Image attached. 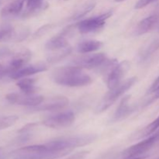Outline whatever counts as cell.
Wrapping results in <instances>:
<instances>
[{
	"mask_svg": "<svg viewBox=\"0 0 159 159\" xmlns=\"http://www.w3.org/2000/svg\"><path fill=\"white\" fill-rule=\"evenodd\" d=\"M0 159H6V155L2 148H0Z\"/></svg>",
	"mask_w": 159,
	"mask_h": 159,
	"instance_id": "obj_32",
	"label": "cell"
},
{
	"mask_svg": "<svg viewBox=\"0 0 159 159\" xmlns=\"http://www.w3.org/2000/svg\"><path fill=\"white\" fill-rule=\"evenodd\" d=\"M26 9L23 14V17L35 16L48 7L44 0H26Z\"/></svg>",
	"mask_w": 159,
	"mask_h": 159,
	"instance_id": "obj_15",
	"label": "cell"
},
{
	"mask_svg": "<svg viewBox=\"0 0 159 159\" xmlns=\"http://www.w3.org/2000/svg\"><path fill=\"white\" fill-rule=\"evenodd\" d=\"M68 102L69 100L65 96H56L46 100L43 99L38 106L31 107V110L34 111H54L65 108L68 105Z\"/></svg>",
	"mask_w": 159,
	"mask_h": 159,
	"instance_id": "obj_10",
	"label": "cell"
},
{
	"mask_svg": "<svg viewBox=\"0 0 159 159\" xmlns=\"http://www.w3.org/2000/svg\"><path fill=\"white\" fill-rule=\"evenodd\" d=\"M53 26H54V25L53 24H47V25H44V26H43L42 27L39 28V29L36 31L35 34H34V37H35L36 38V37H40V36L43 35V34H45L46 33H48L50 30L52 29Z\"/></svg>",
	"mask_w": 159,
	"mask_h": 159,
	"instance_id": "obj_27",
	"label": "cell"
},
{
	"mask_svg": "<svg viewBox=\"0 0 159 159\" xmlns=\"http://www.w3.org/2000/svg\"><path fill=\"white\" fill-rule=\"evenodd\" d=\"M159 49V37L154 40L149 45H148L144 49L141 50L140 52L139 57L141 61H145L153 53H155L157 50Z\"/></svg>",
	"mask_w": 159,
	"mask_h": 159,
	"instance_id": "obj_22",
	"label": "cell"
},
{
	"mask_svg": "<svg viewBox=\"0 0 159 159\" xmlns=\"http://www.w3.org/2000/svg\"><path fill=\"white\" fill-rule=\"evenodd\" d=\"M69 46L66 37L62 34H58L50 39L45 44V48L49 52H56Z\"/></svg>",
	"mask_w": 159,
	"mask_h": 159,
	"instance_id": "obj_17",
	"label": "cell"
},
{
	"mask_svg": "<svg viewBox=\"0 0 159 159\" xmlns=\"http://www.w3.org/2000/svg\"><path fill=\"white\" fill-rule=\"evenodd\" d=\"M155 1H156V0H138V2L135 4L134 8L137 9H142V8L145 7V6H147L148 5L153 2Z\"/></svg>",
	"mask_w": 159,
	"mask_h": 159,
	"instance_id": "obj_29",
	"label": "cell"
},
{
	"mask_svg": "<svg viewBox=\"0 0 159 159\" xmlns=\"http://www.w3.org/2000/svg\"><path fill=\"white\" fill-rule=\"evenodd\" d=\"M19 117L16 115H11V116H0V130L8 128L11 126L14 125Z\"/></svg>",
	"mask_w": 159,
	"mask_h": 159,
	"instance_id": "obj_26",
	"label": "cell"
},
{
	"mask_svg": "<svg viewBox=\"0 0 159 159\" xmlns=\"http://www.w3.org/2000/svg\"><path fill=\"white\" fill-rule=\"evenodd\" d=\"M5 75H6L4 74V73H0V79H1L2 77H4Z\"/></svg>",
	"mask_w": 159,
	"mask_h": 159,
	"instance_id": "obj_36",
	"label": "cell"
},
{
	"mask_svg": "<svg viewBox=\"0 0 159 159\" xmlns=\"http://www.w3.org/2000/svg\"><path fill=\"white\" fill-rule=\"evenodd\" d=\"M159 23V9L146 18L143 19L138 23L135 28L134 34L135 36H141L150 32Z\"/></svg>",
	"mask_w": 159,
	"mask_h": 159,
	"instance_id": "obj_12",
	"label": "cell"
},
{
	"mask_svg": "<svg viewBox=\"0 0 159 159\" xmlns=\"http://www.w3.org/2000/svg\"><path fill=\"white\" fill-rule=\"evenodd\" d=\"M95 6H96V2H89L88 3H85V4H84L83 6L79 7V9L75 12V13L71 16V20H77L82 18V17L85 16L86 14H88L89 12H91V11L94 9Z\"/></svg>",
	"mask_w": 159,
	"mask_h": 159,
	"instance_id": "obj_24",
	"label": "cell"
},
{
	"mask_svg": "<svg viewBox=\"0 0 159 159\" xmlns=\"http://www.w3.org/2000/svg\"><path fill=\"white\" fill-rule=\"evenodd\" d=\"M24 0H14L10 3L6 5L2 9V17H10L16 16L23 9Z\"/></svg>",
	"mask_w": 159,
	"mask_h": 159,
	"instance_id": "obj_18",
	"label": "cell"
},
{
	"mask_svg": "<svg viewBox=\"0 0 159 159\" xmlns=\"http://www.w3.org/2000/svg\"><path fill=\"white\" fill-rule=\"evenodd\" d=\"M130 62L124 61L117 64L111 70L107 76V86L110 90L115 89L120 84L121 79L130 69Z\"/></svg>",
	"mask_w": 159,
	"mask_h": 159,
	"instance_id": "obj_11",
	"label": "cell"
},
{
	"mask_svg": "<svg viewBox=\"0 0 159 159\" xmlns=\"http://www.w3.org/2000/svg\"><path fill=\"white\" fill-rule=\"evenodd\" d=\"M8 102L16 105L26 106L34 107L38 106L44 98L42 96L34 94H26V93H9L6 96Z\"/></svg>",
	"mask_w": 159,
	"mask_h": 159,
	"instance_id": "obj_9",
	"label": "cell"
},
{
	"mask_svg": "<svg viewBox=\"0 0 159 159\" xmlns=\"http://www.w3.org/2000/svg\"><path fill=\"white\" fill-rule=\"evenodd\" d=\"M75 116L73 112L68 111L61 113L48 117L42 122L47 127L53 129H61L71 126L75 122Z\"/></svg>",
	"mask_w": 159,
	"mask_h": 159,
	"instance_id": "obj_8",
	"label": "cell"
},
{
	"mask_svg": "<svg viewBox=\"0 0 159 159\" xmlns=\"http://www.w3.org/2000/svg\"><path fill=\"white\" fill-rule=\"evenodd\" d=\"M67 155L68 152L52 150L44 144L20 148L13 151L11 157L12 159H57Z\"/></svg>",
	"mask_w": 159,
	"mask_h": 159,
	"instance_id": "obj_2",
	"label": "cell"
},
{
	"mask_svg": "<svg viewBox=\"0 0 159 159\" xmlns=\"http://www.w3.org/2000/svg\"><path fill=\"white\" fill-rule=\"evenodd\" d=\"M112 14H113L112 11H109V12L98 16L86 19V20H84L78 23L76 27L78 28L79 32L82 34L97 32L98 30L103 27L106 21L111 16Z\"/></svg>",
	"mask_w": 159,
	"mask_h": 159,
	"instance_id": "obj_5",
	"label": "cell"
},
{
	"mask_svg": "<svg viewBox=\"0 0 159 159\" xmlns=\"http://www.w3.org/2000/svg\"><path fill=\"white\" fill-rule=\"evenodd\" d=\"M97 138L96 134H85L73 137H63L55 138L46 143L51 149L57 152L71 153L76 148L83 147L94 142Z\"/></svg>",
	"mask_w": 159,
	"mask_h": 159,
	"instance_id": "obj_3",
	"label": "cell"
},
{
	"mask_svg": "<svg viewBox=\"0 0 159 159\" xmlns=\"http://www.w3.org/2000/svg\"><path fill=\"white\" fill-rule=\"evenodd\" d=\"M107 59V56L103 53L93 54H83L74 58L71 61L73 65L81 68L93 69L99 68Z\"/></svg>",
	"mask_w": 159,
	"mask_h": 159,
	"instance_id": "obj_7",
	"label": "cell"
},
{
	"mask_svg": "<svg viewBox=\"0 0 159 159\" xmlns=\"http://www.w3.org/2000/svg\"><path fill=\"white\" fill-rule=\"evenodd\" d=\"M37 125V123H29V124H26L24 127H22L21 129L18 130V133L20 134H23V133H27V132L30 131L32 129H34V127Z\"/></svg>",
	"mask_w": 159,
	"mask_h": 159,
	"instance_id": "obj_28",
	"label": "cell"
},
{
	"mask_svg": "<svg viewBox=\"0 0 159 159\" xmlns=\"http://www.w3.org/2000/svg\"><path fill=\"white\" fill-rule=\"evenodd\" d=\"M103 46L102 42L95 40H88L80 42L77 45V51L81 54H88L98 51Z\"/></svg>",
	"mask_w": 159,
	"mask_h": 159,
	"instance_id": "obj_19",
	"label": "cell"
},
{
	"mask_svg": "<svg viewBox=\"0 0 159 159\" xmlns=\"http://www.w3.org/2000/svg\"><path fill=\"white\" fill-rule=\"evenodd\" d=\"M51 78L55 83L68 87L85 86L92 82L91 77L85 74L82 68L75 65L54 70Z\"/></svg>",
	"mask_w": 159,
	"mask_h": 159,
	"instance_id": "obj_1",
	"label": "cell"
},
{
	"mask_svg": "<svg viewBox=\"0 0 159 159\" xmlns=\"http://www.w3.org/2000/svg\"><path fill=\"white\" fill-rule=\"evenodd\" d=\"M158 89H159V77L155 81V82H154V83L152 84L150 89H149V92H150V93H155V92H156L157 90Z\"/></svg>",
	"mask_w": 159,
	"mask_h": 159,
	"instance_id": "obj_30",
	"label": "cell"
},
{
	"mask_svg": "<svg viewBox=\"0 0 159 159\" xmlns=\"http://www.w3.org/2000/svg\"><path fill=\"white\" fill-rule=\"evenodd\" d=\"M159 99V89L155 92V96H154V99Z\"/></svg>",
	"mask_w": 159,
	"mask_h": 159,
	"instance_id": "obj_34",
	"label": "cell"
},
{
	"mask_svg": "<svg viewBox=\"0 0 159 159\" xmlns=\"http://www.w3.org/2000/svg\"><path fill=\"white\" fill-rule=\"evenodd\" d=\"M64 1H68V0H64Z\"/></svg>",
	"mask_w": 159,
	"mask_h": 159,
	"instance_id": "obj_38",
	"label": "cell"
},
{
	"mask_svg": "<svg viewBox=\"0 0 159 159\" xmlns=\"http://www.w3.org/2000/svg\"><path fill=\"white\" fill-rule=\"evenodd\" d=\"M130 98V96H126L123 98L120 103L119 104V107H117L116 112L112 117V122H117V121L122 120L134 111V108L130 107L129 105Z\"/></svg>",
	"mask_w": 159,
	"mask_h": 159,
	"instance_id": "obj_14",
	"label": "cell"
},
{
	"mask_svg": "<svg viewBox=\"0 0 159 159\" xmlns=\"http://www.w3.org/2000/svg\"><path fill=\"white\" fill-rule=\"evenodd\" d=\"M47 69H48V66L45 64H35V65H31L30 66L25 67V68H21V69L12 73L9 75V77L12 79H23V78L37 74V73L45 71H47Z\"/></svg>",
	"mask_w": 159,
	"mask_h": 159,
	"instance_id": "obj_13",
	"label": "cell"
},
{
	"mask_svg": "<svg viewBox=\"0 0 159 159\" xmlns=\"http://www.w3.org/2000/svg\"><path fill=\"white\" fill-rule=\"evenodd\" d=\"M35 79H23L16 82V85L20 89L26 94H34L37 92V88L35 86Z\"/></svg>",
	"mask_w": 159,
	"mask_h": 159,
	"instance_id": "obj_20",
	"label": "cell"
},
{
	"mask_svg": "<svg viewBox=\"0 0 159 159\" xmlns=\"http://www.w3.org/2000/svg\"><path fill=\"white\" fill-rule=\"evenodd\" d=\"M159 138V134L152 135L149 137L147 139L130 146V148H127L123 152L122 155L124 159H130L137 158V157H141L148 152L151 148L154 146Z\"/></svg>",
	"mask_w": 159,
	"mask_h": 159,
	"instance_id": "obj_6",
	"label": "cell"
},
{
	"mask_svg": "<svg viewBox=\"0 0 159 159\" xmlns=\"http://www.w3.org/2000/svg\"><path fill=\"white\" fill-rule=\"evenodd\" d=\"M123 1H125V0H115V2H120Z\"/></svg>",
	"mask_w": 159,
	"mask_h": 159,
	"instance_id": "obj_37",
	"label": "cell"
},
{
	"mask_svg": "<svg viewBox=\"0 0 159 159\" xmlns=\"http://www.w3.org/2000/svg\"><path fill=\"white\" fill-rule=\"evenodd\" d=\"M159 128V116L157 118L156 120L153 121V122L151 123L149 125H148L147 127H144L140 134H138V138H144V137H147L148 135L152 134L157 129Z\"/></svg>",
	"mask_w": 159,
	"mask_h": 159,
	"instance_id": "obj_25",
	"label": "cell"
},
{
	"mask_svg": "<svg viewBox=\"0 0 159 159\" xmlns=\"http://www.w3.org/2000/svg\"><path fill=\"white\" fill-rule=\"evenodd\" d=\"M137 77H132L126 80L123 84H120L117 87L111 89L102 99L96 109L97 113H101L106 111L110 106L113 105L120 96H122L126 91L131 88L137 82Z\"/></svg>",
	"mask_w": 159,
	"mask_h": 159,
	"instance_id": "obj_4",
	"label": "cell"
},
{
	"mask_svg": "<svg viewBox=\"0 0 159 159\" xmlns=\"http://www.w3.org/2000/svg\"><path fill=\"white\" fill-rule=\"evenodd\" d=\"M31 53L29 51H23V52L20 53L16 54L13 58L11 60L9 66L7 67L8 71H9V75L18 70L21 69L23 65L30 59Z\"/></svg>",
	"mask_w": 159,
	"mask_h": 159,
	"instance_id": "obj_16",
	"label": "cell"
},
{
	"mask_svg": "<svg viewBox=\"0 0 159 159\" xmlns=\"http://www.w3.org/2000/svg\"><path fill=\"white\" fill-rule=\"evenodd\" d=\"M72 48L71 46H68L61 51H56V52H52L49 54L48 57V61L50 63H55V62L60 61L62 59L65 58L67 56L71 54Z\"/></svg>",
	"mask_w": 159,
	"mask_h": 159,
	"instance_id": "obj_23",
	"label": "cell"
},
{
	"mask_svg": "<svg viewBox=\"0 0 159 159\" xmlns=\"http://www.w3.org/2000/svg\"><path fill=\"white\" fill-rule=\"evenodd\" d=\"M0 73H4L6 75H9V71L7 69V67H4L0 63Z\"/></svg>",
	"mask_w": 159,
	"mask_h": 159,
	"instance_id": "obj_31",
	"label": "cell"
},
{
	"mask_svg": "<svg viewBox=\"0 0 159 159\" xmlns=\"http://www.w3.org/2000/svg\"><path fill=\"white\" fill-rule=\"evenodd\" d=\"M66 159H80L79 156H78L76 154H73V155H71V156H69L68 158H67Z\"/></svg>",
	"mask_w": 159,
	"mask_h": 159,
	"instance_id": "obj_33",
	"label": "cell"
},
{
	"mask_svg": "<svg viewBox=\"0 0 159 159\" xmlns=\"http://www.w3.org/2000/svg\"><path fill=\"white\" fill-rule=\"evenodd\" d=\"M145 158H146V156H141V157H137V158H130V159H144Z\"/></svg>",
	"mask_w": 159,
	"mask_h": 159,
	"instance_id": "obj_35",
	"label": "cell"
},
{
	"mask_svg": "<svg viewBox=\"0 0 159 159\" xmlns=\"http://www.w3.org/2000/svg\"><path fill=\"white\" fill-rule=\"evenodd\" d=\"M17 34L12 26L7 25L0 29V42H9L16 40Z\"/></svg>",
	"mask_w": 159,
	"mask_h": 159,
	"instance_id": "obj_21",
	"label": "cell"
}]
</instances>
